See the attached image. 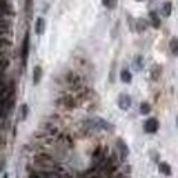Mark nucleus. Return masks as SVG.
Instances as JSON below:
<instances>
[{
	"instance_id": "f257e3e1",
	"label": "nucleus",
	"mask_w": 178,
	"mask_h": 178,
	"mask_svg": "<svg viewBox=\"0 0 178 178\" xmlns=\"http://www.w3.org/2000/svg\"><path fill=\"white\" fill-rule=\"evenodd\" d=\"M33 164H34V167L39 170H56V171H59V173L63 171L60 164L55 162L52 159V156L48 155V153H37L33 159Z\"/></svg>"
},
{
	"instance_id": "f03ea898",
	"label": "nucleus",
	"mask_w": 178,
	"mask_h": 178,
	"mask_svg": "<svg viewBox=\"0 0 178 178\" xmlns=\"http://www.w3.org/2000/svg\"><path fill=\"white\" fill-rule=\"evenodd\" d=\"M87 125L89 128L92 129H100V130H107V132H112L114 130V125L112 123H110L107 121H104V119L101 118H92V119H88Z\"/></svg>"
},
{
	"instance_id": "7ed1b4c3",
	"label": "nucleus",
	"mask_w": 178,
	"mask_h": 178,
	"mask_svg": "<svg viewBox=\"0 0 178 178\" xmlns=\"http://www.w3.org/2000/svg\"><path fill=\"white\" fill-rule=\"evenodd\" d=\"M144 130L145 133H149V134H153L159 130V121L156 118H149L147 119L145 123H144Z\"/></svg>"
},
{
	"instance_id": "20e7f679",
	"label": "nucleus",
	"mask_w": 178,
	"mask_h": 178,
	"mask_svg": "<svg viewBox=\"0 0 178 178\" xmlns=\"http://www.w3.org/2000/svg\"><path fill=\"white\" fill-rule=\"evenodd\" d=\"M29 33L26 32L25 37H23V43H22V48H21V58H22V63L26 64V59L27 55H29Z\"/></svg>"
},
{
	"instance_id": "39448f33",
	"label": "nucleus",
	"mask_w": 178,
	"mask_h": 178,
	"mask_svg": "<svg viewBox=\"0 0 178 178\" xmlns=\"http://www.w3.org/2000/svg\"><path fill=\"white\" fill-rule=\"evenodd\" d=\"M118 105H119V108H121V110H123V111L129 110L130 105H132V97H130L129 95H126V93L119 95V97H118Z\"/></svg>"
},
{
	"instance_id": "423d86ee",
	"label": "nucleus",
	"mask_w": 178,
	"mask_h": 178,
	"mask_svg": "<svg viewBox=\"0 0 178 178\" xmlns=\"http://www.w3.org/2000/svg\"><path fill=\"white\" fill-rule=\"evenodd\" d=\"M116 148H118V152H119V155H121V159L125 160L126 157H128V155H129V148H128L126 143L123 141L122 138L116 140Z\"/></svg>"
},
{
	"instance_id": "0eeeda50",
	"label": "nucleus",
	"mask_w": 178,
	"mask_h": 178,
	"mask_svg": "<svg viewBox=\"0 0 178 178\" xmlns=\"http://www.w3.org/2000/svg\"><path fill=\"white\" fill-rule=\"evenodd\" d=\"M157 169H159L160 174H163V176H166V177H170L171 173H173V171H171V166L167 162H160Z\"/></svg>"
},
{
	"instance_id": "6e6552de",
	"label": "nucleus",
	"mask_w": 178,
	"mask_h": 178,
	"mask_svg": "<svg viewBox=\"0 0 178 178\" xmlns=\"http://www.w3.org/2000/svg\"><path fill=\"white\" fill-rule=\"evenodd\" d=\"M34 27H36V33L37 34H43L44 30H45V19L41 18V16H40V18H37Z\"/></svg>"
},
{
	"instance_id": "1a4fd4ad",
	"label": "nucleus",
	"mask_w": 178,
	"mask_h": 178,
	"mask_svg": "<svg viewBox=\"0 0 178 178\" xmlns=\"http://www.w3.org/2000/svg\"><path fill=\"white\" fill-rule=\"evenodd\" d=\"M41 77H43V68L40 66H36L33 68V84L37 85L41 80Z\"/></svg>"
},
{
	"instance_id": "9d476101",
	"label": "nucleus",
	"mask_w": 178,
	"mask_h": 178,
	"mask_svg": "<svg viewBox=\"0 0 178 178\" xmlns=\"http://www.w3.org/2000/svg\"><path fill=\"white\" fill-rule=\"evenodd\" d=\"M160 75H162V66L155 64V66L152 67V70H151V78H152L153 81H157L160 78Z\"/></svg>"
},
{
	"instance_id": "9b49d317",
	"label": "nucleus",
	"mask_w": 178,
	"mask_h": 178,
	"mask_svg": "<svg viewBox=\"0 0 178 178\" xmlns=\"http://www.w3.org/2000/svg\"><path fill=\"white\" fill-rule=\"evenodd\" d=\"M169 47H170V51L174 56H178V37H173L169 43Z\"/></svg>"
},
{
	"instance_id": "f8f14e48",
	"label": "nucleus",
	"mask_w": 178,
	"mask_h": 178,
	"mask_svg": "<svg viewBox=\"0 0 178 178\" xmlns=\"http://www.w3.org/2000/svg\"><path fill=\"white\" fill-rule=\"evenodd\" d=\"M121 81L123 84H130L132 82V73L129 70H126V68H123L121 71Z\"/></svg>"
},
{
	"instance_id": "ddd939ff",
	"label": "nucleus",
	"mask_w": 178,
	"mask_h": 178,
	"mask_svg": "<svg viewBox=\"0 0 178 178\" xmlns=\"http://www.w3.org/2000/svg\"><path fill=\"white\" fill-rule=\"evenodd\" d=\"M60 101L63 103V105L64 107H67V108H74L75 107V100L71 97V96H64Z\"/></svg>"
},
{
	"instance_id": "4468645a",
	"label": "nucleus",
	"mask_w": 178,
	"mask_h": 178,
	"mask_svg": "<svg viewBox=\"0 0 178 178\" xmlns=\"http://www.w3.org/2000/svg\"><path fill=\"white\" fill-rule=\"evenodd\" d=\"M171 11H173V4H171L170 2H166L162 6V14H163V16H170L171 15Z\"/></svg>"
},
{
	"instance_id": "2eb2a0df",
	"label": "nucleus",
	"mask_w": 178,
	"mask_h": 178,
	"mask_svg": "<svg viewBox=\"0 0 178 178\" xmlns=\"http://www.w3.org/2000/svg\"><path fill=\"white\" fill-rule=\"evenodd\" d=\"M149 19H151L152 26L155 27V29H157V27L160 26V19H159V16H157V14L155 11H151L149 12Z\"/></svg>"
},
{
	"instance_id": "dca6fc26",
	"label": "nucleus",
	"mask_w": 178,
	"mask_h": 178,
	"mask_svg": "<svg viewBox=\"0 0 178 178\" xmlns=\"http://www.w3.org/2000/svg\"><path fill=\"white\" fill-rule=\"evenodd\" d=\"M151 112V104L147 101H143L141 104H140V114L141 115H148Z\"/></svg>"
},
{
	"instance_id": "f3484780",
	"label": "nucleus",
	"mask_w": 178,
	"mask_h": 178,
	"mask_svg": "<svg viewBox=\"0 0 178 178\" xmlns=\"http://www.w3.org/2000/svg\"><path fill=\"white\" fill-rule=\"evenodd\" d=\"M134 68L137 71H140V70H143V67H144V59H143V56H136L134 58Z\"/></svg>"
},
{
	"instance_id": "a211bd4d",
	"label": "nucleus",
	"mask_w": 178,
	"mask_h": 178,
	"mask_svg": "<svg viewBox=\"0 0 178 178\" xmlns=\"http://www.w3.org/2000/svg\"><path fill=\"white\" fill-rule=\"evenodd\" d=\"M27 114H29V107H27V104H22V107H21V119L25 121L27 118Z\"/></svg>"
},
{
	"instance_id": "6ab92c4d",
	"label": "nucleus",
	"mask_w": 178,
	"mask_h": 178,
	"mask_svg": "<svg viewBox=\"0 0 178 178\" xmlns=\"http://www.w3.org/2000/svg\"><path fill=\"white\" fill-rule=\"evenodd\" d=\"M116 3H118V0H103V4L107 7V8H110V10L115 8Z\"/></svg>"
},
{
	"instance_id": "aec40b11",
	"label": "nucleus",
	"mask_w": 178,
	"mask_h": 178,
	"mask_svg": "<svg viewBox=\"0 0 178 178\" xmlns=\"http://www.w3.org/2000/svg\"><path fill=\"white\" fill-rule=\"evenodd\" d=\"M145 27H147L145 21H143V19H138V21H137V30H138V32H143V30H145Z\"/></svg>"
},
{
	"instance_id": "412c9836",
	"label": "nucleus",
	"mask_w": 178,
	"mask_h": 178,
	"mask_svg": "<svg viewBox=\"0 0 178 178\" xmlns=\"http://www.w3.org/2000/svg\"><path fill=\"white\" fill-rule=\"evenodd\" d=\"M32 7H33V0H26L25 2V10L27 14L32 12Z\"/></svg>"
},
{
	"instance_id": "4be33fe9",
	"label": "nucleus",
	"mask_w": 178,
	"mask_h": 178,
	"mask_svg": "<svg viewBox=\"0 0 178 178\" xmlns=\"http://www.w3.org/2000/svg\"><path fill=\"white\" fill-rule=\"evenodd\" d=\"M6 45H10V41L6 40V39H0V48L6 47Z\"/></svg>"
},
{
	"instance_id": "5701e85b",
	"label": "nucleus",
	"mask_w": 178,
	"mask_h": 178,
	"mask_svg": "<svg viewBox=\"0 0 178 178\" xmlns=\"http://www.w3.org/2000/svg\"><path fill=\"white\" fill-rule=\"evenodd\" d=\"M4 164H6V160L4 157H0V173L3 171V169H4Z\"/></svg>"
},
{
	"instance_id": "b1692460",
	"label": "nucleus",
	"mask_w": 178,
	"mask_h": 178,
	"mask_svg": "<svg viewBox=\"0 0 178 178\" xmlns=\"http://www.w3.org/2000/svg\"><path fill=\"white\" fill-rule=\"evenodd\" d=\"M3 178H8V174H4V177H3Z\"/></svg>"
},
{
	"instance_id": "393cba45",
	"label": "nucleus",
	"mask_w": 178,
	"mask_h": 178,
	"mask_svg": "<svg viewBox=\"0 0 178 178\" xmlns=\"http://www.w3.org/2000/svg\"><path fill=\"white\" fill-rule=\"evenodd\" d=\"M177 128H178V116H177Z\"/></svg>"
},
{
	"instance_id": "a878e982",
	"label": "nucleus",
	"mask_w": 178,
	"mask_h": 178,
	"mask_svg": "<svg viewBox=\"0 0 178 178\" xmlns=\"http://www.w3.org/2000/svg\"><path fill=\"white\" fill-rule=\"evenodd\" d=\"M137 2H143V0H137Z\"/></svg>"
}]
</instances>
